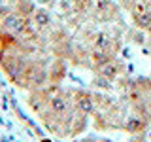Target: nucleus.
Returning <instances> with one entry per match:
<instances>
[{
    "mask_svg": "<svg viewBox=\"0 0 151 142\" xmlns=\"http://www.w3.org/2000/svg\"><path fill=\"white\" fill-rule=\"evenodd\" d=\"M40 2H44V4H49V6H51V4H53L55 0H40Z\"/></svg>",
    "mask_w": 151,
    "mask_h": 142,
    "instance_id": "obj_11",
    "label": "nucleus"
},
{
    "mask_svg": "<svg viewBox=\"0 0 151 142\" xmlns=\"http://www.w3.org/2000/svg\"><path fill=\"white\" fill-rule=\"evenodd\" d=\"M145 2H147V6H149V9H151V0H145Z\"/></svg>",
    "mask_w": 151,
    "mask_h": 142,
    "instance_id": "obj_13",
    "label": "nucleus"
},
{
    "mask_svg": "<svg viewBox=\"0 0 151 142\" xmlns=\"http://www.w3.org/2000/svg\"><path fill=\"white\" fill-rule=\"evenodd\" d=\"M30 27H32L30 17L21 15L19 12L9 13L8 17H4L2 21H0V30H6V32H9V34L19 36V38L25 34V32H27Z\"/></svg>",
    "mask_w": 151,
    "mask_h": 142,
    "instance_id": "obj_1",
    "label": "nucleus"
},
{
    "mask_svg": "<svg viewBox=\"0 0 151 142\" xmlns=\"http://www.w3.org/2000/svg\"><path fill=\"white\" fill-rule=\"evenodd\" d=\"M93 47L110 51V53H115V51L119 49V42H117L113 36L106 34V32H96V34L93 36Z\"/></svg>",
    "mask_w": 151,
    "mask_h": 142,
    "instance_id": "obj_4",
    "label": "nucleus"
},
{
    "mask_svg": "<svg viewBox=\"0 0 151 142\" xmlns=\"http://www.w3.org/2000/svg\"><path fill=\"white\" fill-rule=\"evenodd\" d=\"M4 49V46H2V34H0V51Z\"/></svg>",
    "mask_w": 151,
    "mask_h": 142,
    "instance_id": "obj_12",
    "label": "nucleus"
},
{
    "mask_svg": "<svg viewBox=\"0 0 151 142\" xmlns=\"http://www.w3.org/2000/svg\"><path fill=\"white\" fill-rule=\"evenodd\" d=\"M145 123L142 121V117H129L125 123V129L129 133H144Z\"/></svg>",
    "mask_w": 151,
    "mask_h": 142,
    "instance_id": "obj_9",
    "label": "nucleus"
},
{
    "mask_svg": "<svg viewBox=\"0 0 151 142\" xmlns=\"http://www.w3.org/2000/svg\"><path fill=\"white\" fill-rule=\"evenodd\" d=\"M132 23L138 30L147 32L151 30V9H144V12H130Z\"/></svg>",
    "mask_w": 151,
    "mask_h": 142,
    "instance_id": "obj_7",
    "label": "nucleus"
},
{
    "mask_svg": "<svg viewBox=\"0 0 151 142\" xmlns=\"http://www.w3.org/2000/svg\"><path fill=\"white\" fill-rule=\"evenodd\" d=\"M81 142H100V140H96V138H91V136H89V138H83Z\"/></svg>",
    "mask_w": 151,
    "mask_h": 142,
    "instance_id": "obj_10",
    "label": "nucleus"
},
{
    "mask_svg": "<svg viewBox=\"0 0 151 142\" xmlns=\"http://www.w3.org/2000/svg\"><path fill=\"white\" fill-rule=\"evenodd\" d=\"M30 21H32V27L38 32H42V34H45L51 28V25H53V17H51V12L47 8H36L32 17H30Z\"/></svg>",
    "mask_w": 151,
    "mask_h": 142,
    "instance_id": "obj_3",
    "label": "nucleus"
},
{
    "mask_svg": "<svg viewBox=\"0 0 151 142\" xmlns=\"http://www.w3.org/2000/svg\"><path fill=\"white\" fill-rule=\"evenodd\" d=\"M96 13L102 21H110V19L117 17V9L110 0H98L96 2Z\"/></svg>",
    "mask_w": 151,
    "mask_h": 142,
    "instance_id": "obj_8",
    "label": "nucleus"
},
{
    "mask_svg": "<svg viewBox=\"0 0 151 142\" xmlns=\"http://www.w3.org/2000/svg\"><path fill=\"white\" fill-rule=\"evenodd\" d=\"M72 101L74 106L78 108L79 112L83 114H93L94 108H96V102H94V95H91L89 91H72Z\"/></svg>",
    "mask_w": 151,
    "mask_h": 142,
    "instance_id": "obj_2",
    "label": "nucleus"
},
{
    "mask_svg": "<svg viewBox=\"0 0 151 142\" xmlns=\"http://www.w3.org/2000/svg\"><path fill=\"white\" fill-rule=\"evenodd\" d=\"M147 34H149V38H151V30H147Z\"/></svg>",
    "mask_w": 151,
    "mask_h": 142,
    "instance_id": "obj_14",
    "label": "nucleus"
},
{
    "mask_svg": "<svg viewBox=\"0 0 151 142\" xmlns=\"http://www.w3.org/2000/svg\"><path fill=\"white\" fill-rule=\"evenodd\" d=\"M98 74L104 76L106 80H110V82H115L123 74V64L113 57V59H110L108 63H104L102 66H98Z\"/></svg>",
    "mask_w": 151,
    "mask_h": 142,
    "instance_id": "obj_5",
    "label": "nucleus"
},
{
    "mask_svg": "<svg viewBox=\"0 0 151 142\" xmlns=\"http://www.w3.org/2000/svg\"><path fill=\"white\" fill-rule=\"evenodd\" d=\"M49 85H60V82L66 76V64L63 59H55L53 63L49 64Z\"/></svg>",
    "mask_w": 151,
    "mask_h": 142,
    "instance_id": "obj_6",
    "label": "nucleus"
}]
</instances>
